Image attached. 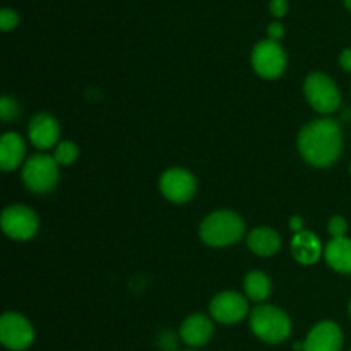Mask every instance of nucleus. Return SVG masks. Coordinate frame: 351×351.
I'll use <instances>...</instances> for the list:
<instances>
[{
	"label": "nucleus",
	"mask_w": 351,
	"mask_h": 351,
	"mask_svg": "<svg viewBox=\"0 0 351 351\" xmlns=\"http://www.w3.org/2000/svg\"><path fill=\"white\" fill-rule=\"evenodd\" d=\"M298 151L312 167L326 168L335 165L343 151V136L338 122L321 119L302 127L298 134Z\"/></svg>",
	"instance_id": "f257e3e1"
},
{
	"label": "nucleus",
	"mask_w": 351,
	"mask_h": 351,
	"mask_svg": "<svg viewBox=\"0 0 351 351\" xmlns=\"http://www.w3.org/2000/svg\"><path fill=\"white\" fill-rule=\"evenodd\" d=\"M245 232L243 219L233 211H216L202 221L199 235L209 247H228L239 242Z\"/></svg>",
	"instance_id": "f03ea898"
},
{
	"label": "nucleus",
	"mask_w": 351,
	"mask_h": 351,
	"mask_svg": "<svg viewBox=\"0 0 351 351\" xmlns=\"http://www.w3.org/2000/svg\"><path fill=\"white\" fill-rule=\"evenodd\" d=\"M250 329L264 343L280 345L291 335L288 314L274 305H259L250 314Z\"/></svg>",
	"instance_id": "7ed1b4c3"
},
{
	"label": "nucleus",
	"mask_w": 351,
	"mask_h": 351,
	"mask_svg": "<svg viewBox=\"0 0 351 351\" xmlns=\"http://www.w3.org/2000/svg\"><path fill=\"white\" fill-rule=\"evenodd\" d=\"M23 182L31 192L47 194L58 182V163L50 154H34L24 163Z\"/></svg>",
	"instance_id": "20e7f679"
},
{
	"label": "nucleus",
	"mask_w": 351,
	"mask_h": 351,
	"mask_svg": "<svg viewBox=\"0 0 351 351\" xmlns=\"http://www.w3.org/2000/svg\"><path fill=\"white\" fill-rule=\"evenodd\" d=\"M304 93L312 108L319 113H332L339 108L341 96L338 86L329 75L312 72L304 84Z\"/></svg>",
	"instance_id": "39448f33"
},
{
	"label": "nucleus",
	"mask_w": 351,
	"mask_h": 351,
	"mask_svg": "<svg viewBox=\"0 0 351 351\" xmlns=\"http://www.w3.org/2000/svg\"><path fill=\"white\" fill-rule=\"evenodd\" d=\"M287 53L278 41L263 40L252 50V67L264 79H278L287 69Z\"/></svg>",
	"instance_id": "423d86ee"
},
{
	"label": "nucleus",
	"mask_w": 351,
	"mask_h": 351,
	"mask_svg": "<svg viewBox=\"0 0 351 351\" xmlns=\"http://www.w3.org/2000/svg\"><path fill=\"white\" fill-rule=\"evenodd\" d=\"M0 341L10 351H24L34 341V329L24 315L5 312L0 317Z\"/></svg>",
	"instance_id": "0eeeda50"
},
{
	"label": "nucleus",
	"mask_w": 351,
	"mask_h": 351,
	"mask_svg": "<svg viewBox=\"0 0 351 351\" xmlns=\"http://www.w3.org/2000/svg\"><path fill=\"white\" fill-rule=\"evenodd\" d=\"M38 216L31 208L23 204H14L3 209L2 230L12 240H29L38 232Z\"/></svg>",
	"instance_id": "6e6552de"
},
{
	"label": "nucleus",
	"mask_w": 351,
	"mask_h": 351,
	"mask_svg": "<svg viewBox=\"0 0 351 351\" xmlns=\"http://www.w3.org/2000/svg\"><path fill=\"white\" fill-rule=\"evenodd\" d=\"M160 191L168 201L184 204L195 194V178L184 168H170L160 178Z\"/></svg>",
	"instance_id": "1a4fd4ad"
},
{
	"label": "nucleus",
	"mask_w": 351,
	"mask_h": 351,
	"mask_svg": "<svg viewBox=\"0 0 351 351\" xmlns=\"http://www.w3.org/2000/svg\"><path fill=\"white\" fill-rule=\"evenodd\" d=\"M209 312L221 324H237L249 314V302L237 291H223L213 298Z\"/></svg>",
	"instance_id": "9d476101"
},
{
	"label": "nucleus",
	"mask_w": 351,
	"mask_h": 351,
	"mask_svg": "<svg viewBox=\"0 0 351 351\" xmlns=\"http://www.w3.org/2000/svg\"><path fill=\"white\" fill-rule=\"evenodd\" d=\"M343 332L336 322L315 324L304 343V351H341Z\"/></svg>",
	"instance_id": "9b49d317"
},
{
	"label": "nucleus",
	"mask_w": 351,
	"mask_h": 351,
	"mask_svg": "<svg viewBox=\"0 0 351 351\" xmlns=\"http://www.w3.org/2000/svg\"><path fill=\"white\" fill-rule=\"evenodd\" d=\"M27 136L36 149H50L57 144L60 127L57 120L48 113H36L27 127Z\"/></svg>",
	"instance_id": "f8f14e48"
},
{
	"label": "nucleus",
	"mask_w": 351,
	"mask_h": 351,
	"mask_svg": "<svg viewBox=\"0 0 351 351\" xmlns=\"http://www.w3.org/2000/svg\"><path fill=\"white\" fill-rule=\"evenodd\" d=\"M180 336L185 345L197 348L209 343L213 336V322L204 314H192L182 322Z\"/></svg>",
	"instance_id": "ddd939ff"
},
{
	"label": "nucleus",
	"mask_w": 351,
	"mask_h": 351,
	"mask_svg": "<svg viewBox=\"0 0 351 351\" xmlns=\"http://www.w3.org/2000/svg\"><path fill=\"white\" fill-rule=\"evenodd\" d=\"M26 156V144L17 132L3 134L0 139V167L3 171H12L23 163Z\"/></svg>",
	"instance_id": "4468645a"
},
{
	"label": "nucleus",
	"mask_w": 351,
	"mask_h": 351,
	"mask_svg": "<svg viewBox=\"0 0 351 351\" xmlns=\"http://www.w3.org/2000/svg\"><path fill=\"white\" fill-rule=\"evenodd\" d=\"M291 254L300 264L311 266V264L317 263L321 257L322 245L314 233L304 230L300 233H295L293 240H291Z\"/></svg>",
	"instance_id": "2eb2a0df"
},
{
	"label": "nucleus",
	"mask_w": 351,
	"mask_h": 351,
	"mask_svg": "<svg viewBox=\"0 0 351 351\" xmlns=\"http://www.w3.org/2000/svg\"><path fill=\"white\" fill-rule=\"evenodd\" d=\"M247 245L254 254L261 257H269L276 254L281 247V237L276 230L261 226V228L252 230L247 239Z\"/></svg>",
	"instance_id": "dca6fc26"
},
{
	"label": "nucleus",
	"mask_w": 351,
	"mask_h": 351,
	"mask_svg": "<svg viewBox=\"0 0 351 351\" xmlns=\"http://www.w3.org/2000/svg\"><path fill=\"white\" fill-rule=\"evenodd\" d=\"M326 263L335 271L351 274V240L348 237L332 239L324 249Z\"/></svg>",
	"instance_id": "f3484780"
},
{
	"label": "nucleus",
	"mask_w": 351,
	"mask_h": 351,
	"mask_svg": "<svg viewBox=\"0 0 351 351\" xmlns=\"http://www.w3.org/2000/svg\"><path fill=\"white\" fill-rule=\"evenodd\" d=\"M243 288L249 300L261 304L271 295V280L263 271H252L243 280Z\"/></svg>",
	"instance_id": "a211bd4d"
},
{
	"label": "nucleus",
	"mask_w": 351,
	"mask_h": 351,
	"mask_svg": "<svg viewBox=\"0 0 351 351\" xmlns=\"http://www.w3.org/2000/svg\"><path fill=\"white\" fill-rule=\"evenodd\" d=\"M79 156V149L74 143L71 141H64V143L57 144L55 147L53 158L58 165H64V167H69V165L74 163Z\"/></svg>",
	"instance_id": "6ab92c4d"
},
{
	"label": "nucleus",
	"mask_w": 351,
	"mask_h": 351,
	"mask_svg": "<svg viewBox=\"0 0 351 351\" xmlns=\"http://www.w3.org/2000/svg\"><path fill=\"white\" fill-rule=\"evenodd\" d=\"M21 113L19 105H17L16 99L9 98V96H2L0 99V117H2L3 122H10V120L17 119Z\"/></svg>",
	"instance_id": "aec40b11"
},
{
	"label": "nucleus",
	"mask_w": 351,
	"mask_h": 351,
	"mask_svg": "<svg viewBox=\"0 0 351 351\" xmlns=\"http://www.w3.org/2000/svg\"><path fill=\"white\" fill-rule=\"evenodd\" d=\"M329 233L332 235V239H341V237H346V232H348V223L343 216H332L331 221L328 225Z\"/></svg>",
	"instance_id": "412c9836"
},
{
	"label": "nucleus",
	"mask_w": 351,
	"mask_h": 351,
	"mask_svg": "<svg viewBox=\"0 0 351 351\" xmlns=\"http://www.w3.org/2000/svg\"><path fill=\"white\" fill-rule=\"evenodd\" d=\"M19 24V16L16 10L12 9H2L0 10V29L10 31Z\"/></svg>",
	"instance_id": "4be33fe9"
},
{
	"label": "nucleus",
	"mask_w": 351,
	"mask_h": 351,
	"mask_svg": "<svg viewBox=\"0 0 351 351\" xmlns=\"http://www.w3.org/2000/svg\"><path fill=\"white\" fill-rule=\"evenodd\" d=\"M269 10L274 17H283L288 12V2L287 0H271Z\"/></svg>",
	"instance_id": "5701e85b"
},
{
	"label": "nucleus",
	"mask_w": 351,
	"mask_h": 351,
	"mask_svg": "<svg viewBox=\"0 0 351 351\" xmlns=\"http://www.w3.org/2000/svg\"><path fill=\"white\" fill-rule=\"evenodd\" d=\"M285 34V27L281 23H271L267 27V36L273 41H280Z\"/></svg>",
	"instance_id": "b1692460"
},
{
	"label": "nucleus",
	"mask_w": 351,
	"mask_h": 351,
	"mask_svg": "<svg viewBox=\"0 0 351 351\" xmlns=\"http://www.w3.org/2000/svg\"><path fill=\"white\" fill-rule=\"evenodd\" d=\"M339 65L345 71L351 72V48H346V50L341 51V55H339Z\"/></svg>",
	"instance_id": "393cba45"
},
{
	"label": "nucleus",
	"mask_w": 351,
	"mask_h": 351,
	"mask_svg": "<svg viewBox=\"0 0 351 351\" xmlns=\"http://www.w3.org/2000/svg\"><path fill=\"white\" fill-rule=\"evenodd\" d=\"M290 228L293 230L295 233L304 232V221H302L300 216H293V218H291V221H290Z\"/></svg>",
	"instance_id": "a878e982"
},
{
	"label": "nucleus",
	"mask_w": 351,
	"mask_h": 351,
	"mask_svg": "<svg viewBox=\"0 0 351 351\" xmlns=\"http://www.w3.org/2000/svg\"><path fill=\"white\" fill-rule=\"evenodd\" d=\"M345 5H346V9L351 12V0H345Z\"/></svg>",
	"instance_id": "bb28decb"
},
{
	"label": "nucleus",
	"mask_w": 351,
	"mask_h": 351,
	"mask_svg": "<svg viewBox=\"0 0 351 351\" xmlns=\"http://www.w3.org/2000/svg\"><path fill=\"white\" fill-rule=\"evenodd\" d=\"M350 315H351V300H350Z\"/></svg>",
	"instance_id": "cd10ccee"
},
{
	"label": "nucleus",
	"mask_w": 351,
	"mask_h": 351,
	"mask_svg": "<svg viewBox=\"0 0 351 351\" xmlns=\"http://www.w3.org/2000/svg\"><path fill=\"white\" fill-rule=\"evenodd\" d=\"M189 351H194V350H189Z\"/></svg>",
	"instance_id": "c85d7f7f"
},
{
	"label": "nucleus",
	"mask_w": 351,
	"mask_h": 351,
	"mask_svg": "<svg viewBox=\"0 0 351 351\" xmlns=\"http://www.w3.org/2000/svg\"><path fill=\"white\" fill-rule=\"evenodd\" d=\"M350 171H351V167H350Z\"/></svg>",
	"instance_id": "c756f323"
}]
</instances>
